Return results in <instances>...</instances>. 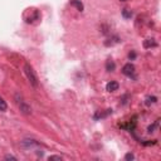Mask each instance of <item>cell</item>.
I'll use <instances>...</instances> for the list:
<instances>
[{
	"label": "cell",
	"mask_w": 161,
	"mask_h": 161,
	"mask_svg": "<svg viewBox=\"0 0 161 161\" xmlns=\"http://www.w3.org/2000/svg\"><path fill=\"white\" fill-rule=\"evenodd\" d=\"M125 158H126V160H133V158H135V156H133L132 153H127V155L125 156Z\"/></svg>",
	"instance_id": "5bb4252c"
},
{
	"label": "cell",
	"mask_w": 161,
	"mask_h": 161,
	"mask_svg": "<svg viewBox=\"0 0 161 161\" xmlns=\"http://www.w3.org/2000/svg\"><path fill=\"white\" fill-rule=\"evenodd\" d=\"M122 15H123V18L130 19V18L132 17V12H131L130 9H123V10H122Z\"/></svg>",
	"instance_id": "4fadbf2b"
},
{
	"label": "cell",
	"mask_w": 161,
	"mask_h": 161,
	"mask_svg": "<svg viewBox=\"0 0 161 161\" xmlns=\"http://www.w3.org/2000/svg\"><path fill=\"white\" fill-rule=\"evenodd\" d=\"M156 102H157V97H155V96H148V97H146L145 105H146V106H151L152 103H156Z\"/></svg>",
	"instance_id": "30bf717a"
},
{
	"label": "cell",
	"mask_w": 161,
	"mask_h": 161,
	"mask_svg": "<svg viewBox=\"0 0 161 161\" xmlns=\"http://www.w3.org/2000/svg\"><path fill=\"white\" fill-rule=\"evenodd\" d=\"M7 110H8V105H7V102L4 101V98H3V97H0V111L5 112Z\"/></svg>",
	"instance_id": "8fae6325"
},
{
	"label": "cell",
	"mask_w": 161,
	"mask_h": 161,
	"mask_svg": "<svg viewBox=\"0 0 161 161\" xmlns=\"http://www.w3.org/2000/svg\"><path fill=\"white\" fill-rule=\"evenodd\" d=\"M18 103H19V108H20V111L23 112V113H25V115H29L30 112H32V108L24 102V101H18Z\"/></svg>",
	"instance_id": "5b68a950"
},
{
	"label": "cell",
	"mask_w": 161,
	"mask_h": 161,
	"mask_svg": "<svg viewBox=\"0 0 161 161\" xmlns=\"http://www.w3.org/2000/svg\"><path fill=\"white\" fill-rule=\"evenodd\" d=\"M22 145H23L25 148H30V147L37 146V145H38V142H37V141H34V140H24V141L22 142Z\"/></svg>",
	"instance_id": "ba28073f"
},
{
	"label": "cell",
	"mask_w": 161,
	"mask_h": 161,
	"mask_svg": "<svg viewBox=\"0 0 161 161\" xmlns=\"http://www.w3.org/2000/svg\"><path fill=\"white\" fill-rule=\"evenodd\" d=\"M155 47H157V43H156V40L153 38L146 39L143 42V48H146V49H151V48H155Z\"/></svg>",
	"instance_id": "8992f818"
},
{
	"label": "cell",
	"mask_w": 161,
	"mask_h": 161,
	"mask_svg": "<svg viewBox=\"0 0 161 161\" xmlns=\"http://www.w3.org/2000/svg\"><path fill=\"white\" fill-rule=\"evenodd\" d=\"M120 2H127V0H120Z\"/></svg>",
	"instance_id": "ac0fdd59"
},
{
	"label": "cell",
	"mask_w": 161,
	"mask_h": 161,
	"mask_svg": "<svg viewBox=\"0 0 161 161\" xmlns=\"http://www.w3.org/2000/svg\"><path fill=\"white\" fill-rule=\"evenodd\" d=\"M69 4H70L72 7H75L78 12H83V4H82V2H80V0H70Z\"/></svg>",
	"instance_id": "52a82bcc"
},
{
	"label": "cell",
	"mask_w": 161,
	"mask_h": 161,
	"mask_svg": "<svg viewBox=\"0 0 161 161\" xmlns=\"http://www.w3.org/2000/svg\"><path fill=\"white\" fill-rule=\"evenodd\" d=\"M158 121H160V120H156L152 125H150V126H148L147 131H148L150 133H151V132H153V131H155V128H157V127H158Z\"/></svg>",
	"instance_id": "7c38bea8"
},
{
	"label": "cell",
	"mask_w": 161,
	"mask_h": 161,
	"mask_svg": "<svg viewBox=\"0 0 161 161\" xmlns=\"http://www.w3.org/2000/svg\"><path fill=\"white\" fill-rule=\"evenodd\" d=\"M5 158H7V160H17V157H15V156H13V155H7V156H5Z\"/></svg>",
	"instance_id": "2e32d148"
},
{
	"label": "cell",
	"mask_w": 161,
	"mask_h": 161,
	"mask_svg": "<svg viewBox=\"0 0 161 161\" xmlns=\"http://www.w3.org/2000/svg\"><path fill=\"white\" fill-rule=\"evenodd\" d=\"M122 73H123L125 75L130 77V78H133V77H135V65H133L132 63L125 64L123 68H122Z\"/></svg>",
	"instance_id": "7a4b0ae2"
},
{
	"label": "cell",
	"mask_w": 161,
	"mask_h": 161,
	"mask_svg": "<svg viewBox=\"0 0 161 161\" xmlns=\"http://www.w3.org/2000/svg\"><path fill=\"white\" fill-rule=\"evenodd\" d=\"M115 69H116L115 62H113L112 59H108V60L106 62V70H107V72H113Z\"/></svg>",
	"instance_id": "9c48e42d"
},
{
	"label": "cell",
	"mask_w": 161,
	"mask_h": 161,
	"mask_svg": "<svg viewBox=\"0 0 161 161\" xmlns=\"http://www.w3.org/2000/svg\"><path fill=\"white\" fill-rule=\"evenodd\" d=\"M49 160H62V157L57 156V155H53V156H49Z\"/></svg>",
	"instance_id": "9a60e30c"
},
{
	"label": "cell",
	"mask_w": 161,
	"mask_h": 161,
	"mask_svg": "<svg viewBox=\"0 0 161 161\" xmlns=\"http://www.w3.org/2000/svg\"><path fill=\"white\" fill-rule=\"evenodd\" d=\"M24 72H25V75H27L28 80L30 82V85H32L33 87H38V77H37V74H35L33 67H32L30 64L25 63V64H24Z\"/></svg>",
	"instance_id": "6da1fadb"
},
{
	"label": "cell",
	"mask_w": 161,
	"mask_h": 161,
	"mask_svg": "<svg viewBox=\"0 0 161 161\" xmlns=\"http://www.w3.org/2000/svg\"><path fill=\"white\" fill-rule=\"evenodd\" d=\"M39 18H40V13L38 12V10H35V9H33V15H29V17H25V22L27 23H34L35 20H39Z\"/></svg>",
	"instance_id": "3957f363"
},
{
	"label": "cell",
	"mask_w": 161,
	"mask_h": 161,
	"mask_svg": "<svg viewBox=\"0 0 161 161\" xmlns=\"http://www.w3.org/2000/svg\"><path fill=\"white\" fill-rule=\"evenodd\" d=\"M118 88H120V85H118V82H116V80H111V82H108L106 85V91H108V92H115Z\"/></svg>",
	"instance_id": "277c9868"
},
{
	"label": "cell",
	"mask_w": 161,
	"mask_h": 161,
	"mask_svg": "<svg viewBox=\"0 0 161 161\" xmlns=\"http://www.w3.org/2000/svg\"><path fill=\"white\" fill-rule=\"evenodd\" d=\"M128 58H130V59H135V58H136V53H135V52L130 53V54H128Z\"/></svg>",
	"instance_id": "e0dca14e"
}]
</instances>
